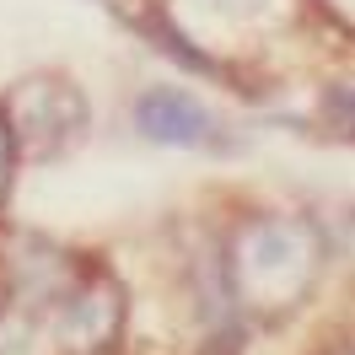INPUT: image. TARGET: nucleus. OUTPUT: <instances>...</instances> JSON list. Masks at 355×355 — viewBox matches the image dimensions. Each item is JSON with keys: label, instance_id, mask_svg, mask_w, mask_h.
I'll list each match as a JSON object with an SVG mask.
<instances>
[{"label": "nucleus", "instance_id": "4", "mask_svg": "<svg viewBox=\"0 0 355 355\" xmlns=\"http://www.w3.org/2000/svg\"><path fill=\"white\" fill-rule=\"evenodd\" d=\"M216 6H226V11H253V6H264V0H216Z\"/></svg>", "mask_w": 355, "mask_h": 355}, {"label": "nucleus", "instance_id": "2", "mask_svg": "<svg viewBox=\"0 0 355 355\" xmlns=\"http://www.w3.org/2000/svg\"><path fill=\"white\" fill-rule=\"evenodd\" d=\"M135 124L162 140V146H200L205 135H210V113L189 97V92H173V87H156L140 97V108H135Z\"/></svg>", "mask_w": 355, "mask_h": 355}, {"label": "nucleus", "instance_id": "3", "mask_svg": "<svg viewBox=\"0 0 355 355\" xmlns=\"http://www.w3.org/2000/svg\"><path fill=\"white\" fill-rule=\"evenodd\" d=\"M6 173H11V135L0 124V189H6Z\"/></svg>", "mask_w": 355, "mask_h": 355}, {"label": "nucleus", "instance_id": "1", "mask_svg": "<svg viewBox=\"0 0 355 355\" xmlns=\"http://www.w3.org/2000/svg\"><path fill=\"white\" fill-rule=\"evenodd\" d=\"M312 269V253H307V232L302 226H286V221H264L253 226V237L243 243V291L264 296V286L275 291V302H286L302 291Z\"/></svg>", "mask_w": 355, "mask_h": 355}]
</instances>
